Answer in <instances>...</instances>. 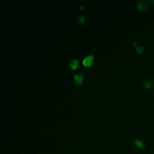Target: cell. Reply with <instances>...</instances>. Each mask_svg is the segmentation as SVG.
Listing matches in <instances>:
<instances>
[{"label": "cell", "mask_w": 154, "mask_h": 154, "mask_svg": "<svg viewBox=\"0 0 154 154\" xmlns=\"http://www.w3.org/2000/svg\"><path fill=\"white\" fill-rule=\"evenodd\" d=\"M93 61V57L92 55H89L87 57H86L83 60V64L84 65L87 67H89L92 65Z\"/></svg>", "instance_id": "cell-1"}, {"label": "cell", "mask_w": 154, "mask_h": 154, "mask_svg": "<svg viewBox=\"0 0 154 154\" xmlns=\"http://www.w3.org/2000/svg\"><path fill=\"white\" fill-rule=\"evenodd\" d=\"M83 81V72H81L80 73L77 74L75 76V82L78 85H80L81 84Z\"/></svg>", "instance_id": "cell-2"}, {"label": "cell", "mask_w": 154, "mask_h": 154, "mask_svg": "<svg viewBox=\"0 0 154 154\" xmlns=\"http://www.w3.org/2000/svg\"><path fill=\"white\" fill-rule=\"evenodd\" d=\"M147 1H144V0H142V1H139L137 2V8H138L139 10H143V9H144L146 7H147Z\"/></svg>", "instance_id": "cell-3"}, {"label": "cell", "mask_w": 154, "mask_h": 154, "mask_svg": "<svg viewBox=\"0 0 154 154\" xmlns=\"http://www.w3.org/2000/svg\"><path fill=\"white\" fill-rule=\"evenodd\" d=\"M135 143L136 144V146L139 148H144V144L143 141H141V140L138 139V138H135Z\"/></svg>", "instance_id": "cell-4"}, {"label": "cell", "mask_w": 154, "mask_h": 154, "mask_svg": "<svg viewBox=\"0 0 154 154\" xmlns=\"http://www.w3.org/2000/svg\"><path fill=\"white\" fill-rule=\"evenodd\" d=\"M69 66H70V68L72 69H76L77 67H78V62L77 60H72V61L70 62V64H69Z\"/></svg>", "instance_id": "cell-5"}, {"label": "cell", "mask_w": 154, "mask_h": 154, "mask_svg": "<svg viewBox=\"0 0 154 154\" xmlns=\"http://www.w3.org/2000/svg\"><path fill=\"white\" fill-rule=\"evenodd\" d=\"M144 87H146L147 89H150V87H152V82H149V81H147V82L144 83Z\"/></svg>", "instance_id": "cell-6"}, {"label": "cell", "mask_w": 154, "mask_h": 154, "mask_svg": "<svg viewBox=\"0 0 154 154\" xmlns=\"http://www.w3.org/2000/svg\"><path fill=\"white\" fill-rule=\"evenodd\" d=\"M136 51H137V53H138V54H141V53L143 51V48L141 46V47H138V48H136Z\"/></svg>", "instance_id": "cell-7"}, {"label": "cell", "mask_w": 154, "mask_h": 154, "mask_svg": "<svg viewBox=\"0 0 154 154\" xmlns=\"http://www.w3.org/2000/svg\"><path fill=\"white\" fill-rule=\"evenodd\" d=\"M84 17L83 16H81V17L79 18V20H78V21H79V23L81 24H82L83 23V22H84Z\"/></svg>", "instance_id": "cell-8"}, {"label": "cell", "mask_w": 154, "mask_h": 154, "mask_svg": "<svg viewBox=\"0 0 154 154\" xmlns=\"http://www.w3.org/2000/svg\"></svg>", "instance_id": "cell-9"}]
</instances>
